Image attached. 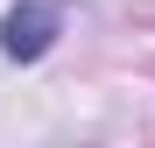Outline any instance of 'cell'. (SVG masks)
<instances>
[{
	"mask_svg": "<svg viewBox=\"0 0 155 148\" xmlns=\"http://www.w3.org/2000/svg\"><path fill=\"white\" fill-rule=\"evenodd\" d=\"M57 28H64V7L57 0H21V7L0 14V49H7L14 64H35V57H49Z\"/></svg>",
	"mask_w": 155,
	"mask_h": 148,
	"instance_id": "cell-1",
	"label": "cell"
}]
</instances>
